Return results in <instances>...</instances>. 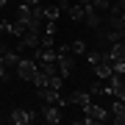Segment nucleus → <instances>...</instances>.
I'll return each instance as SVG.
<instances>
[{
    "label": "nucleus",
    "mask_w": 125,
    "mask_h": 125,
    "mask_svg": "<svg viewBox=\"0 0 125 125\" xmlns=\"http://www.w3.org/2000/svg\"><path fill=\"white\" fill-rule=\"evenodd\" d=\"M39 120L47 122V125L61 122V106H56V103H42L39 106Z\"/></svg>",
    "instance_id": "nucleus-1"
},
{
    "label": "nucleus",
    "mask_w": 125,
    "mask_h": 125,
    "mask_svg": "<svg viewBox=\"0 0 125 125\" xmlns=\"http://www.w3.org/2000/svg\"><path fill=\"white\" fill-rule=\"evenodd\" d=\"M36 61L33 58H25V56H20V64H17V78L20 81H28V83H31L33 81V75H36Z\"/></svg>",
    "instance_id": "nucleus-2"
},
{
    "label": "nucleus",
    "mask_w": 125,
    "mask_h": 125,
    "mask_svg": "<svg viewBox=\"0 0 125 125\" xmlns=\"http://www.w3.org/2000/svg\"><path fill=\"white\" fill-rule=\"evenodd\" d=\"M36 117H39V111H31V108H14L9 120H11L14 125H28V122H33Z\"/></svg>",
    "instance_id": "nucleus-3"
},
{
    "label": "nucleus",
    "mask_w": 125,
    "mask_h": 125,
    "mask_svg": "<svg viewBox=\"0 0 125 125\" xmlns=\"http://www.w3.org/2000/svg\"><path fill=\"white\" fill-rule=\"evenodd\" d=\"M92 103V92H83V89H78V92H72L70 97H67V106H78L81 111H83L86 106Z\"/></svg>",
    "instance_id": "nucleus-4"
},
{
    "label": "nucleus",
    "mask_w": 125,
    "mask_h": 125,
    "mask_svg": "<svg viewBox=\"0 0 125 125\" xmlns=\"http://www.w3.org/2000/svg\"><path fill=\"white\" fill-rule=\"evenodd\" d=\"M61 14H67L72 22H83V17H86V11H83V6H81V3H67V9H64Z\"/></svg>",
    "instance_id": "nucleus-5"
},
{
    "label": "nucleus",
    "mask_w": 125,
    "mask_h": 125,
    "mask_svg": "<svg viewBox=\"0 0 125 125\" xmlns=\"http://www.w3.org/2000/svg\"><path fill=\"white\" fill-rule=\"evenodd\" d=\"M83 22L89 25V28H94V31H97V28L103 25V14H100V11H94V9H86V17H83Z\"/></svg>",
    "instance_id": "nucleus-6"
},
{
    "label": "nucleus",
    "mask_w": 125,
    "mask_h": 125,
    "mask_svg": "<svg viewBox=\"0 0 125 125\" xmlns=\"http://www.w3.org/2000/svg\"><path fill=\"white\" fill-rule=\"evenodd\" d=\"M67 50L78 58V56H83V53H86V42H83V39H75L72 45H67Z\"/></svg>",
    "instance_id": "nucleus-7"
},
{
    "label": "nucleus",
    "mask_w": 125,
    "mask_h": 125,
    "mask_svg": "<svg viewBox=\"0 0 125 125\" xmlns=\"http://www.w3.org/2000/svg\"><path fill=\"white\" fill-rule=\"evenodd\" d=\"M11 75H14V70H9V67H6V61L0 58V83H6V81H11Z\"/></svg>",
    "instance_id": "nucleus-8"
},
{
    "label": "nucleus",
    "mask_w": 125,
    "mask_h": 125,
    "mask_svg": "<svg viewBox=\"0 0 125 125\" xmlns=\"http://www.w3.org/2000/svg\"><path fill=\"white\" fill-rule=\"evenodd\" d=\"M92 6H94V11H100V14H106L108 9H111V0H92Z\"/></svg>",
    "instance_id": "nucleus-9"
},
{
    "label": "nucleus",
    "mask_w": 125,
    "mask_h": 125,
    "mask_svg": "<svg viewBox=\"0 0 125 125\" xmlns=\"http://www.w3.org/2000/svg\"><path fill=\"white\" fill-rule=\"evenodd\" d=\"M20 3H25V6H39L42 0H20Z\"/></svg>",
    "instance_id": "nucleus-10"
},
{
    "label": "nucleus",
    "mask_w": 125,
    "mask_h": 125,
    "mask_svg": "<svg viewBox=\"0 0 125 125\" xmlns=\"http://www.w3.org/2000/svg\"><path fill=\"white\" fill-rule=\"evenodd\" d=\"M6 33V25H3V20H0V36H3Z\"/></svg>",
    "instance_id": "nucleus-11"
},
{
    "label": "nucleus",
    "mask_w": 125,
    "mask_h": 125,
    "mask_svg": "<svg viewBox=\"0 0 125 125\" xmlns=\"http://www.w3.org/2000/svg\"><path fill=\"white\" fill-rule=\"evenodd\" d=\"M3 6H9V0H0V9H3Z\"/></svg>",
    "instance_id": "nucleus-12"
},
{
    "label": "nucleus",
    "mask_w": 125,
    "mask_h": 125,
    "mask_svg": "<svg viewBox=\"0 0 125 125\" xmlns=\"http://www.w3.org/2000/svg\"><path fill=\"white\" fill-rule=\"evenodd\" d=\"M122 83H125V72H122Z\"/></svg>",
    "instance_id": "nucleus-13"
},
{
    "label": "nucleus",
    "mask_w": 125,
    "mask_h": 125,
    "mask_svg": "<svg viewBox=\"0 0 125 125\" xmlns=\"http://www.w3.org/2000/svg\"><path fill=\"white\" fill-rule=\"evenodd\" d=\"M0 120H3V117H0Z\"/></svg>",
    "instance_id": "nucleus-14"
},
{
    "label": "nucleus",
    "mask_w": 125,
    "mask_h": 125,
    "mask_svg": "<svg viewBox=\"0 0 125 125\" xmlns=\"http://www.w3.org/2000/svg\"><path fill=\"white\" fill-rule=\"evenodd\" d=\"M9 3H11V0H9Z\"/></svg>",
    "instance_id": "nucleus-15"
}]
</instances>
